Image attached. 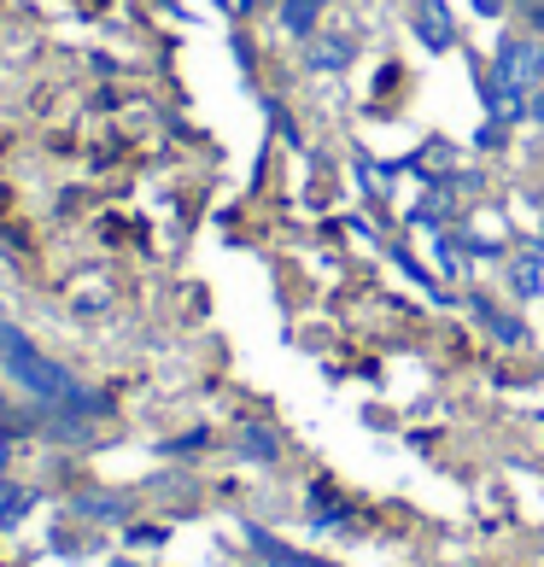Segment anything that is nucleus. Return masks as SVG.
Returning a JSON list of instances; mask_svg holds the SVG:
<instances>
[{
    "instance_id": "7ed1b4c3",
    "label": "nucleus",
    "mask_w": 544,
    "mask_h": 567,
    "mask_svg": "<svg viewBox=\"0 0 544 567\" xmlns=\"http://www.w3.org/2000/svg\"><path fill=\"white\" fill-rule=\"evenodd\" d=\"M322 7H328V0H281V24L292 35H310V24L322 18Z\"/></svg>"
},
{
    "instance_id": "0eeeda50",
    "label": "nucleus",
    "mask_w": 544,
    "mask_h": 567,
    "mask_svg": "<svg viewBox=\"0 0 544 567\" xmlns=\"http://www.w3.org/2000/svg\"><path fill=\"white\" fill-rule=\"evenodd\" d=\"M246 451H253V456H276V439H269V433H246Z\"/></svg>"
},
{
    "instance_id": "39448f33",
    "label": "nucleus",
    "mask_w": 544,
    "mask_h": 567,
    "mask_svg": "<svg viewBox=\"0 0 544 567\" xmlns=\"http://www.w3.org/2000/svg\"><path fill=\"white\" fill-rule=\"evenodd\" d=\"M346 59H351V41H340V35H333V41H322V48L310 53V65H317V71H340Z\"/></svg>"
},
{
    "instance_id": "1a4fd4ad",
    "label": "nucleus",
    "mask_w": 544,
    "mask_h": 567,
    "mask_svg": "<svg viewBox=\"0 0 544 567\" xmlns=\"http://www.w3.org/2000/svg\"><path fill=\"white\" fill-rule=\"evenodd\" d=\"M521 7H538V0H521Z\"/></svg>"
},
{
    "instance_id": "423d86ee",
    "label": "nucleus",
    "mask_w": 544,
    "mask_h": 567,
    "mask_svg": "<svg viewBox=\"0 0 544 567\" xmlns=\"http://www.w3.org/2000/svg\"><path fill=\"white\" fill-rule=\"evenodd\" d=\"M258 550H264V567H322V561H305V556H292V550H281L276 538H258Z\"/></svg>"
},
{
    "instance_id": "f03ea898",
    "label": "nucleus",
    "mask_w": 544,
    "mask_h": 567,
    "mask_svg": "<svg viewBox=\"0 0 544 567\" xmlns=\"http://www.w3.org/2000/svg\"><path fill=\"white\" fill-rule=\"evenodd\" d=\"M410 30L422 35L433 53H451V41H456L451 7H439V0H415V12H410Z\"/></svg>"
},
{
    "instance_id": "20e7f679",
    "label": "nucleus",
    "mask_w": 544,
    "mask_h": 567,
    "mask_svg": "<svg viewBox=\"0 0 544 567\" xmlns=\"http://www.w3.org/2000/svg\"><path fill=\"white\" fill-rule=\"evenodd\" d=\"M510 281H515V292H527V299H533V292H544V258H521Z\"/></svg>"
},
{
    "instance_id": "f257e3e1",
    "label": "nucleus",
    "mask_w": 544,
    "mask_h": 567,
    "mask_svg": "<svg viewBox=\"0 0 544 567\" xmlns=\"http://www.w3.org/2000/svg\"><path fill=\"white\" fill-rule=\"evenodd\" d=\"M538 82H544V41H504L497 48V71H492V106L510 112Z\"/></svg>"
},
{
    "instance_id": "6e6552de",
    "label": "nucleus",
    "mask_w": 544,
    "mask_h": 567,
    "mask_svg": "<svg viewBox=\"0 0 544 567\" xmlns=\"http://www.w3.org/2000/svg\"><path fill=\"white\" fill-rule=\"evenodd\" d=\"M533 117H538V123H544V94H538V100H533Z\"/></svg>"
}]
</instances>
